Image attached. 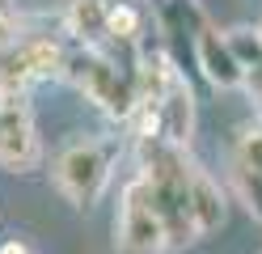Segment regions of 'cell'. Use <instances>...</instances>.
I'll return each mask as SVG.
<instances>
[{"instance_id":"1","label":"cell","mask_w":262,"mask_h":254,"mask_svg":"<svg viewBox=\"0 0 262 254\" xmlns=\"http://www.w3.org/2000/svg\"><path fill=\"white\" fill-rule=\"evenodd\" d=\"M114 157H119V140L106 135H76L55 152V186L68 195L72 208H93L102 199Z\"/></svg>"},{"instance_id":"2","label":"cell","mask_w":262,"mask_h":254,"mask_svg":"<svg viewBox=\"0 0 262 254\" xmlns=\"http://www.w3.org/2000/svg\"><path fill=\"white\" fill-rule=\"evenodd\" d=\"M114 250L119 254H165L169 233L157 212V199L148 191V178L136 169L119 195V216H114Z\"/></svg>"},{"instance_id":"3","label":"cell","mask_w":262,"mask_h":254,"mask_svg":"<svg viewBox=\"0 0 262 254\" xmlns=\"http://www.w3.org/2000/svg\"><path fill=\"white\" fill-rule=\"evenodd\" d=\"M0 165L13 174L38 165V135L30 123L26 89H0Z\"/></svg>"},{"instance_id":"4","label":"cell","mask_w":262,"mask_h":254,"mask_svg":"<svg viewBox=\"0 0 262 254\" xmlns=\"http://www.w3.org/2000/svg\"><path fill=\"white\" fill-rule=\"evenodd\" d=\"M194 64H199V72L207 76L211 89H245V68L237 60L233 43H228V34H220L216 26H207L199 34V43H194Z\"/></svg>"},{"instance_id":"5","label":"cell","mask_w":262,"mask_h":254,"mask_svg":"<svg viewBox=\"0 0 262 254\" xmlns=\"http://www.w3.org/2000/svg\"><path fill=\"white\" fill-rule=\"evenodd\" d=\"M211 22L203 17V9L194 0H161L157 5V30H161V43L169 47V55H178L182 47L194 51L199 34L207 30Z\"/></svg>"},{"instance_id":"6","label":"cell","mask_w":262,"mask_h":254,"mask_svg":"<svg viewBox=\"0 0 262 254\" xmlns=\"http://www.w3.org/2000/svg\"><path fill=\"white\" fill-rule=\"evenodd\" d=\"M157 106H161V135L186 148L190 135H194V93H190L182 72L169 81V89H165V97H161Z\"/></svg>"},{"instance_id":"7","label":"cell","mask_w":262,"mask_h":254,"mask_svg":"<svg viewBox=\"0 0 262 254\" xmlns=\"http://www.w3.org/2000/svg\"><path fill=\"white\" fill-rule=\"evenodd\" d=\"M190 208H194V220H199L203 237L224 225V191L199 161H190Z\"/></svg>"},{"instance_id":"8","label":"cell","mask_w":262,"mask_h":254,"mask_svg":"<svg viewBox=\"0 0 262 254\" xmlns=\"http://www.w3.org/2000/svg\"><path fill=\"white\" fill-rule=\"evenodd\" d=\"M144 34H148V9L136 5V0H110L106 38L114 47H140Z\"/></svg>"},{"instance_id":"9","label":"cell","mask_w":262,"mask_h":254,"mask_svg":"<svg viewBox=\"0 0 262 254\" xmlns=\"http://www.w3.org/2000/svg\"><path fill=\"white\" fill-rule=\"evenodd\" d=\"M228 43H233L237 51V60L245 68V89L254 93V102L262 106V26H237V30H228Z\"/></svg>"},{"instance_id":"10","label":"cell","mask_w":262,"mask_h":254,"mask_svg":"<svg viewBox=\"0 0 262 254\" xmlns=\"http://www.w3.org/2000/svg\"><path fill=\"white\" fill-rule=\"evenodd\" d=\"M106 22H110V0H68L63 26H68V34H76L80 43L106 38Z\"/></svg>"},{"instance_id":"11","label":"cell","mask_w":262,"mask_h":254,"mask_svg":"<svg viewBox=\"0 0 262 254\" xmlns=\"http://www.w3.org/2000/svg\"><path fill=\"white\" fill-rule=\"evenodd\" d=\"M233 191L250 208V216L262 220V169H245V165L233 161Z\"/></svg>"},{"instance_id":"12","label":"cell","mask_w":262,"mask_h":254,"mask_svg":"<svg viewBox=\"0 0 262 254\" xmlns=\"http://www.w3.org/2000/svg\"><path fill=\"white\" fill-rule=\"evenodd\" d=\"M233 161L245 169H262V119L245 123L237 135V148H233Z\"/></svg>"},{"instance_id":"13","label":"cell","mask_w":262,"mask_h":254,"mask_svg":"<svg viewBox=\"0 0 262 254\" xmlns=\"http://www.w3.org/2000/svg\"><path fill=\"white\" fill-rule=\"evenodd\" d=\"M9 47H17V34H13V13H0V55Z\"/></svg>"},{"instance_id":"14","label":"cell","mask_w":262,"mask_h":254,"mask_svg":"<svg viewBox=\"0 0 262 254\" xmlns=\"http://www.w3.org/2000/svg\"><path fill=\"white\" fill-rule=\"evenodd\" d=\"M0 254H34V250H30V242H21V237H9V242H0Z\"/></svg>"}]
</instances>
